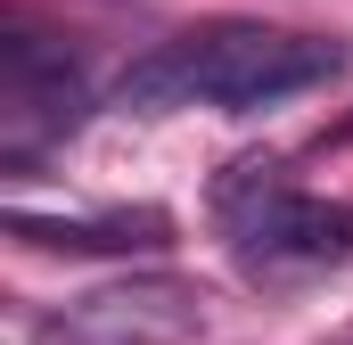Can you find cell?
<instances>
[{"mask_svg":"<svg viewBox=\"0 0 353 345\" xmlns=\"http://www.w3.org/2000/svg\"><path fill=\"white\" fill-rule=\"evenodd\" d=\"M214 214L230 222L247 271H329V263H353V206L288 189L279 157H239L214 181Z\"/></svg>","mask_w":353,"mask_h":345,"instance_id":"cell-1","label":"cell"},{"mask_svg":"<svg viewBox=\"0 0 353 345\" xmlns=\"http://www.w3.org/2000/svg\"><path fill=\"white\" fill-rule=\"evenodd\" d=\"M345 66L329 33H271V25H205L197 33V99L230 115H263L296 90H321Z\"/></svg>","mask_w":353,"mask_h":345,"instance_id":"cell-2","label":"cell"},{"mask_svg":"<svg viewBox=\"0 0 353 345\" xmlns=\"http://www.w3.org/2000/svg\"><path fill=\"white\" fill-rule=\"evenodd\" d=\"M197 329H205V288L181 271H140L74 296L41 329H17V345H189Z\"/></svg>","mask_w":353,"mask_h":345,"instance_id":"cell-3","label":"cell"},{"mask_svg":"<svg viewBox=\"0 0 353 345\" xmlns=\"http://www.w3.org/2000/svg\"><path fill=\"white\" fill-rule=\"evenodd\" d=\"M0 115H8V157H33L41 140H58V132H74L83 124V75H74V58H58V50H41V41H8L0 50Z\"/></svg>","mask_w":353,"mask_h":345,"instance_id":"cell-4","label":"cell"},{"mask_svg":"<svg viewBox=\"0 0 353 345\" xmlns=\"http://www.w3.org/2000/svg\"><path fill=\"white\" fill-rule=\"evenodd\" d=\"M8 239H25V247H50V255H157L165 239H173V222L165 214H8Z\"/></svg>","mask_w":353,"mask_h":345,"instance_id":"cell-5","label":"cell"},{"mask_svg":"<svg viewBox=\"0 0 353 345\" xmlns=\"http://www.w3.org/2000/svg\"><path fill=\"white\" fill-rule=\"evenodd\" d=\"M115 107H123V115H173V107H197V33L157 41L148 58H132V66L115 75Z\"/></svg>","mask_w":353,"mask_h":345,"instance_id":"cell-6","label":"cell"},{"mask_svg":"<svg viewBox=\"0 0 353 345\" xmlns=\"http://www.w3.org/2000/svg\"><path fill=\"white\" fill-rule=\"evenodd\" d=\"M329 140H353V124H337V132H329Z\"/></svg>","mask_w":353,"mask_h":345,"instance_id":"cell-7","label":"cell"}]
</instances>
